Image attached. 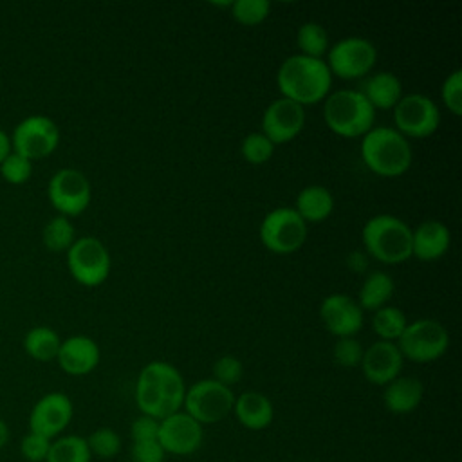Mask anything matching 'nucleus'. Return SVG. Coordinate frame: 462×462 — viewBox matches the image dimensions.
Masks as SVG:
<instances>
[{"label": "nucleus", "instance_id": "nucleus-32", "mask_svg": "<svg viewBox=\"0 0 462 462\" xmlns=\"http://www.w3.org/2000/svg\"><path fill=\"white\" fill-rule=\"evenodd\" d=\"M229 11L236 23L244 27H254L265 22L271 13V4L267 0H236L231 2Z\"/></svg>", "mask_w": 462, "mask_h": 462}, {"label": "nucleus", "instance_id": "nucleus-31", "mask_svg": "<svg viewBox=\"0 0 462 462\" xmlns=\"http://www.w3.org/2000/svg\"><path fill=\"white\" fill-rule=\"evenodd\" d=\"M87 439V446L90 449L92 458H103V460H110L114 457H117L121 453L123 448V440L119 437V433L108 426H101L96 428Z\"/></svg>", "mask_w": 462, "mask_h": 462}, {"label": "nucleus", "instance_id": "nucleus-12", "mask_svg": "<svg viewBox=\"0 0 462 462\" xmlns=\"http://www.w3.org/2000/svg\"><path fill=\"white\" fill-rule=\"evenodd\" d=\"M9 137L13 152L34 162L38 159L49 157L58 148L60 128L49 116L31 114L13 128Z\"/></svg>", "mask_w": 462, "mask_h": 462}, {"label": "nucleus", "instance_id": "nucleus-13", "mask_svg": "<svg viewBox=\"0 0 462 462\" xmlns=\"http://www.w3.org/2000/svg\"><path fill=\"white\" fill-rule=\"evenodd\" d=\"M395 130L406 139H426L439 130L440 112L437 103L424 94H404L393 106Z\"/></svg>", "mask_w": 462, "mask_h": 462}, {"label": "nucleus", "instance_id": "nucleus-6", "mask_svg": "<svg viewBox=\"0 0 462 462\" xmlns=\"http://www.w3.org/2000/svg\"><path fill=\"white\" fill-rule=\"evenodd\" d=\"M395 345L404 359L426 365L440 359L448 352L449 332L440 321L420 318L408 321Z\"/></svg>", "mask_w": 462, "mask_h": 462}, {"label": "nucleus", "instance_id": "nucleus-26", "mask_svg": "<svg viewBox=\"0 0 462 462\" xmlns=\"http://www.w3.org/2000/svg\"><path fill=\"white\" fill-rule=\"evenodd\" d=\"M61 345V337L58 332L47 325L32 327L23 336V350L25 354L40 363H47L56 359Z\"/></svg>", "mask_w": 462, "mask_h": 462}, {"label": "nucleus", "instance_id": "nucleus-40", "mask_svg": "<svg viewBox=\"0 0 462 462\" xmlns=\"http://www.w3.org/2000/svg\"><path fill=\"white\" fill-rule=\"evenodd\" d=\"M159 435V419H153L150 415H139L130 424V437L132 442L139 440H155Z\"/></svg>", "mask_w": 462, "mask_h": 462}, {"label": "nucleus", "instance_id": "nucleus-27", "mask_svg": "<svg viewBox=\"0 0 462 462\" xmlns=\"http://www.w3.org/2000/svg\"><path fill=\"white\" fill-rule=\"evenodd\" d=\"M87 439L81 435H60L51 442L45 462H90Z\"/></svg>", "mask_w": 462, "mask_h": 462}, {"label": "nucleus", "instance_id": "nucleus-34", "mask_svg": "<svg viewBox=\"0 0 462 462\" xmlns=\"http://www.w3.org/2000/svg\"><path fill=\"white\" fill-rule=\"evenodd\" d=\"M0 175L5 182L9 184H23L31 179L32 175V161H29L27 157L11 152L2 162H0Z\"/></svg>", "mask_w": 462, "mask_h": 462}, {"label": "nucleus", "instance_id": "nucleus-37", "mask_svg": "<svg viewBox=\"0 0 462 462\" xmlns=\"http://www.w3.org/2000/svg\"><path fill=\"white\" fill-rule=\"evenodd\" d=\"M440 99L453 116L462 114V70L460 69H455L444 78L440 87Z\"/></svg>", "mask_w": 462, "mask_h": 462}, {"label": "nucleus", "instance_id": "nucleus-3", "mask_svg": "<svg viewBox=\"0 0 462 462\" xmlns=\"http://www.w3.org/2000/svg\"><path fill=\"white\" fill-rule=\"evenodd\" d=\"M363 164L377 177L395 179L404 175L413 159L411 146L404 135L390 126H374L361 137Z\"/></svg>", "mask_w": 462, "mask_h": 462}, {"label": "nucleus", "instance_id": "nucleus-42", "mask_svg": "<svg viewBox=\"0 0 462 462\" xmlns=\"http://www.w3.org/2000/svg\"><path fill=\"white\" fill-rule=\"evenodd\" d=\"M11 439V430H9V424L0 417V449L9 442Z\"/></svg>", "mask_w": 462, "mask_h": 462}, {"label": "nucleus", "instance_id": "nucleus-19", "mask_svg": "<svg viewBox=\"0 0 462 462\" xmlns=\"http://www.w3.org/2000/svg\"><path fill=\"white\" fill-rule=\"evenodd\" d=\"M56 361L65 374L81 377L96 370L101 361V350L92 337L76 334L61 339Z\"/></svg>", "mask_w": 462, "mask_h": 462}, {"label": "nucleus", "instance_id": "nucleus-25", "mask_svg": "<svg viewBox=\"0 0 462 462\" xmlns=\"http://www.w3.org/2000/svg\"><path fill=\"white\" fill-rule=\"evenodd\" d=\"M393 292H395L393 278L384 271H372L365 276L356 301L363 310L374 312L388 305Z\"/></svg>", "mask_w": 462, "mask_h": 462}, {"label": "nucleus", "instance_id": "nucleus-11", "mask_svg": "<svg viewBox=\"0 0 462 462\" xmlns=\"http://www.w3.org/2000/svg\"><path fill=\"white\" fill-rule=\"evenodd\" d=\"M51 206L67 218L81 215L92 200V186L87 175L76 168L56 170L47 182Z\"/></svg>", "mask_w": 462, "mask_h": 462}, {"label": "nucleus", "instance_id": "nucleus-33", "mask_svg": "<svg viewBox=\"0 0 462 462\" xmlns=\"http://www.w3.org/2000/svg\"><path fill=\"white\" fill-rule=\"evenodd\" d=\"M273 153L274 144L262 132H251L240 143V155L249 164H265L273 159Z\"/></svg>", "mask_w": 462, "mask_h": 462}, {"label": "nucleus", "instance_id": "nucleus-16", "mask_svg": "<svg viewBox=\"0 0 462 462\" xmlns=\"http://www.w3.org/2000/svg\"><path fill=\"white\" fill-rule=\"evenodd\" d=\"M305 126V108L298 103L278 97L267 105L262 116V134L276 146L296 139Z\"/></svg>", "mask_w": 462, "mask_h": 462}, {"label": "nucleus", "instance_id": "nucleus-29", "mask_svg": "<svg viewBox=\"0 0 462 462\" xmlns=\"http://www.w3.org/2000/svg\"><path fill=\"white\" fill-rule=\"evenodd\" d=\"M372 330L375 332V336L381 339V341H397L399 336L402 334L404 327L408 325V319H406V314L395 307V305H384L377 310H374V316H372Z\"/></svg>", "mask_w": 462, "mask_h": 462}, {"label": "nucleus", "instance_id": "nucleus-7", "mask_svg": "<svg viewBox=\"0 0 462 462\" xmlns=\"http://www.w3.org/2000/svg\"><path fill=\"white\" fill-rule=\"evenodd\" d=\"M235 393L213 377L200 379L186 388L182 411L193 417L199 424H215L233 413Z\"/></svg>", "mask_w": 462, "mask_h": 462}, {"label": "nucleus", "instance_id": "nucleus-2", "mask_svg": "<svg viewBox=\"0 0 462 462\" xmlns=\"http://www.w3.org/2000/svg\"><path fill=\"white\" fill-rule=\"evenodd\" d=\"M276 85L282 97H287L305 108L318 101H325L330 94L332 74L325 60L292 54L278 67Z\"/></svg>", "mask_w": 462, "mask_h": 462}, {"label": "nucleus", "instance_id": "nucleus-35", "mask_svg": "<svg viewBox=\"0 0 462 462\" xmlns=\"http://www.w3.org/2000/svg\"><path fill=\"white\" fill-rule=\"evenodd\" d=\"M211 375H213V379L218 381L220 384L231 388V386H235L236 383H240V379H242V375H244V365H242V361H240L236 356L226 354V356H220V357L213 363Z\"/></svg>", "mask_w": 462, "mask_h": 462}, {"label": "nucleus", "instance_id": "nucleus-21", "mask_svg": "<svg viewBox=\"0 0 462 462\" xmlns=\"http://www.w3.org/2000/svg\"><path fill=\"white\" fill-rule=\"evenodd\" d=\"M233 413L236 420L251 431H262L274 420V406L271 399L256 390L242 392L235 397Z\"/></svg>", "mask_w": 462, "mask_h": 462}, {"label": "nucleus", "instance_id": "nucleus-39", "mask_svg": "<svg viewBox=\"0 0 462 462\" xmlns=\"http://www.w3.org/2000/svg\"><path fill=\"white\" fill-rule=\"evenodd\" d=\"M164 457L166 453L157 439L132 442V448H130L132 462H164Z\"/></svg>", "mask_w": 462, "mask_h": 462}, {"label": "nucleus", "instance_id": "nucleus-14", "mask_svg": "<svg viewBox=\"0 0 462 462\" xmlns=\"http://www.w3.org/2000/svg\"><path fill=\"white\" fill-rule=\"evenodd\" d=\"M74 404L63 392H49L42 395L29 411V431L43 435L51 440L60 437L70 424Z\"/></svg>", "mask_w": 462, "mask_h": 462}, {"label": "nucleus", "instance_id": "nucleus-9", "mask_svg": "<svg viewBox=\"0 0 462 462\" xmlns=\"http://www.w3.org/2000/svg\"><path fill=\"white\" fill-rule=\"evenodd\" d=\"M67 269L83 287H97L106 282L112 267L106 245L96 236H79L69 247Z\"/></svg>", "mask_w": 462, "mask_h": 462}, {"label": "nucleus", "instance_id": "nucleus-23", "mask_svg": "<svg viewBox=\"0 0 462 462\" xmlns=\"http://www.w3.org/2000/svg\"><path fill=\"white\" fill-rule=\"evenodd\" d=\"M374 110H393L402 94L401 79L388 70L370 72L357 88Z\"/></svg>", "mask_w": 462, "mask_h": 462}, {"label": "nucleus", "instance_id": "nucleus-8", "mask_svg": "<svg viewBox=\"0 0 462 462\" xmlns=\"http://www.w3.org/2000/svg\"><path fill=\"white\" fill-rule=\"evenodd\" d=\"M260 242L274 254H291L303 247L307 240V224L294 208H274L260 222Z\"/></svg>", "mask_w": 462, "mask_h": 462}, {"label": "nucleus", "instance_id": "nucleus-4", "mask_svg": "<svg viewBox=\"0 0 462 462\" xmlns=\"http://www.w3.org/2000/svg\"><path fill=\"white\" fill-rule=\"evenodd\" d=\"M366 253L384 263L399 265L411 258V227L399 217L379 213L368 218L361 229Z\"/></svg>", "mask_w": 462, "mask_h": 462}, {"label": "nucleus", "instance_id": "nucleus-30", "mask_svg": "<svg viewBox=\"0 0 462 462\" xmlns=\"http://www.w3.org/2000/svg\"><path fill=\"white\" fill-rule=\"evenodd\" d=\"M43 245L52 253H67L76 240V227L70 218L56 215L47 220L42 231Z\"/></svg>", "mask_w": 462, "mask_h": 462}, {"label": "nucleus", "instance_id": "nucleus-38", "mask_svg": "<svg viewBox=\"0 0 462 462\" xmlns=\"http://www.w3.org/2000/svg\"><path fill=\"white\" fill-rule=\"evenodd\" d=\"M51 439L27 431L23 435V439L20 440V455L27 460V462H45L49 449H51Z\"/></svg>", "mask_w": 462, "mask_h": 462}, {"label": "nucleus", "instance_id": "nucleus-15", "mask_svg": "<svg viewBox=\"0 0 462 462\" xmlns=\"http://www.w3.org/2000/svg\"><path fill=\"white\" fill-rule=\"evenodd\" d=\"M157 440L161 442L166 455L170 453L177 457H188L199 451L202 446L204 426L186 411L179 410L159 420Z\"/></svg>", "mask_w": 462, "mask_h": 462}, {"label": "nucleus", "instance_id": "nucleus-1", "mask_svg": "<svg viewBox=\"0 0 462 462\" xmlns=\"http://www.w3.org/2000/svg\"><path fill=\"white\" fill-rule=\"evenodd\" d=\"M186 383L182 374L168 361L146 363L135 381V404L143 415L164 419L182 410Z\"/></svg>", "mask_w": 462, "mask_h": 462}, {"label": "nucleus", "instance_id": "nucleus-22", "mask_svg": "<svg viewBox=\"0 0 462 462\" xmlns=\"http://www.w3.org/2000/svg\"><path fill=\"white\" fill-rule=\"evenodd\" d=\"M424 397V384L411 375H399L383 386V404L393 415L415 411Z\"/></svg>", "mask_w": 462, "mask_h": 462}, {"label": "nucleus", "instance_id": "nucleus-5", "mask_svg": "<svg viewBox=\"0 0 462 462\" xmlns=\"http://www.w3.org/2000/svg\"><path fill=\"white\" fill-rule=\"evenodd\" d=\"M323 119L332 134L357 139L374 128L375 110L357 88H341L325 97Z\"/></svg>", "mask_w": 462, "mask_h": 462}, {"label": "nucleus", "instance_id": "nucleus-10", "mask_svg": "<svg viewBox=\"0 0 462 462\" xmlns=\"http://www.w3.org/2000/svg\"><path fill=\"white\" fill-rule=\"evenodd\" d=\"M377 61L375 45L361 36H346L328 47L327 67L332 76L341 79L366 78Z\"/></svg>", "mask_w": 462, "mask_h": 462}, {"label": "nucleus", "instance_id": "nucleus-17", "mask_svg": "<svg viewBox=\"0 0 462 462\" xmlns=\"http://www.w3.org/2000/svg\"><path fill=\"white\" fill-rule=\"evenodd\" d=\"M323 327L336 337H356L363 327V309L346 294L334 292L319 303Z\"/></svg>", "mask_w": 462, "mask_h": 462}, {"label": "nucleus", "instance_id": "nucleus-18", "mask_svg": "<svg viewBox=\"0 0 462 462\" xmlns=\"http://www.w3.org/2000/svg\"><path fill=\"white\" fill-rule=\"evenodd\" d=\"M404 357L401 356L393 341L377 339L365 348L361 359V370L368 383L375 386H386L390 381L401 375Z\"/></svg>", "mask_w": 462, "mask_h": 462}, {"label": "nucleus", "instance_id": "nucleus-28", "mask_svg": "<svg viewBox=\"0 0 462 462\" xmlns=\"http://www.w3.org/2000/svg\"><path fill=\"white\" fill-rule=\"evenodd\" d=\"M296 45L300 49L298 54L323 60L330 47L328 32L318 22H305L296 31Z\"/></svg>", "mask_w": 462, "mask_h": 462}, {"label": "nucleus", "instance_id": "nucleus-24", "mask_svg": "<svg viewBox=\"0 0 462 462\" xmlns=\"http://www.w3.org/2000/svg\"><path fill=\"white\" fill-rule=\"evenodd\" d=\"M294 211L305 224H318L327 220L334 211V195L321 184H309L296 195Z\"/></svg>", "mask_w": 462, "mask_h": 462}, {"label": "nucleus", "instance_id": "nucleus-41", "mask_svg": "<svg viewBox=\"0 0 462 462\" xmlns=\"http://www.w3.org/2000/svg\"><path fill=\"white\" fill-rule=\"evenodd\" d=\"M11 152H13L11 137H9V134H7L4 128H0V162H2Z\"/></svg>", "mask_w": 462, "mask_h": 462}, {"label": "nucleus", "instance_id": "nucleus-36", "mask_svg": "<svg viewBox=\"0 0 462 462\" xmlns=\"http://www.w3.org/2000/svg\"><path fill=\"white\" fill-rule=\"evenodd\" d=\"M363 345L357 337H337L332 348L334 361L343 368H356L363 359Z\"/></svg>", "mask_w": 462, "mask_h": 462}, {"label": "nucleus", "instance_id": "nucleus-20", "mask_svg": "<svg viewBox=\"0 0 462 462\" xmlns=\"http://www.w3.org/2000/svg\"><path fill=\"white\" fill-rule=\"evenodd\" d=\"M451 245L449 227L440 220H424L411 229V256L420 262L440 260Z\"/></svg>", "mask_w": 462, "mask_h": 462}]
</instances>
